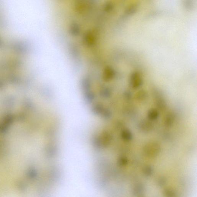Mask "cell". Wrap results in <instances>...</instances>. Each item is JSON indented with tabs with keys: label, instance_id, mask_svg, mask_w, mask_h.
<instances>
[{
	"label": "cell",
	"instance_id": "cell-4",
	"mask_svg": "<svg viewBox=\"0 0 197 197\" xmlns=\"http://www.w3.org/2000/svg\"><path fill=\"white\" fill-rule=\"evenodd\" d=\"M139 130L143 133L147 134L151 132L154 128V125L151 121L143 119L139 122L138 124Z\"/></svg>",
	"mask_w": 197,
	"mask_h": 197
},
{
	"label": "cell",
	"instance_id": "cell-2",
	"mask_svg": "<svg viewBox=\"0 0 197 197\" xmlns=\"http://www.w3.org/2000/svg\"><path fill=\"white\" fill-rule=\"evenodd\" d=\"M130 83L134 90H137L142 86L143 80L140 71H136L132 72L130 76Z\"/></svg>",
	"mask_w": 197,
	"mask_h": 197
},
{
	"label": "cell",
	"instance_id": "cell-3",
	"mask_svg": "<svg viewBox=\"0 0 197 197\" xmlns=\"http://www.w3.org/2000/svg\"><path fill=\"white\" fill-rule=\"evenodd\" d=\"M155 106L159 111H163L166 109L167 103L161 93L158 90L154 91L153 94Z\"/></svg>",
	"mask_w": 197,
	"mask_h": 197
},
{
	"label": "cell",
	"instance_id": "cell-1",
	"mask_svg": "<svg viewBox=\"0 0 197 197\" xmlns=\"http://www.w3.org/2000/svg\"><path fill=\"white\" fill-rule=\"evenodd\" d=\"M161 149V146L158 143L155 141H151L144 145L143 153L147 158H154L159 155Z\"/></svg>",
	"mask_w": 197,
	"mask_h": 197
},
{
	"label": "cell",
	"instance_id": "cell-7",
	"mask_svg": "<svg viewBox=\"0 0 197 197\" xmlns=\"http://www.w3.org/2000/svg\"><path fill=\"white\" fill-rule=\"evenodd\" d=\"M121 136L122 139L124 141L129 142L132 140L133 135L132 132L129 129H125L122 131Z\"/></svg>",
	"mask_w": 197,
	"mask_h": 197
},
{
	"label": "cell",
	"instance_id": "cell-5",
	"mask_svg": "<svg viewBox=\"0 0 197 197\" xmlns=\"http://www.w3.org/2000/svg\"><path fill=\"white\" fill-rule=\"evenodd\" d=\"M175 120L174 114L172 112L169 113L165 115L164 120V125L166 128H171L174 125Z\"/></svg>",
	"mask_w": 197,
	"mask_h": 197
},
{
	"label": "cell",
	"instance_id": "cell-9",
	"mask_svg": "<svg viewBox=\"0 0 197 197\" xmlns=\"http://www.w3.org/2000/svg\"><path fill=\"white\" fill-rule=\"evenodd\" d=\"M125 98L127 100H130L131 98L132 95L130 91H126L125 93Z\"/></svg>",
	"mask_w": 197,
	"mask_h": 197
},
{
	"label": "cell",
	"instance_id": "cell-6",
	"mask_svg": "<svg viewBox=\"0 0 197 197\" xmlns=\"http://www.w3.org/2000/svg\"><path fill=\"white\" fill-rule=\"evenodd\" d=\"M160 113L159 111L156 108H151L148 112L147 118L150 121L157 120L159 117Z\"/></svg>",
	"mask_w": 197,
	"mask_h": 197
},
{
	"label": "cell",
	"instance_id": "cell-8",
	"mask_svg": "<svg viewBox=\"0 0 197 197\" xmlns=\"http://www.w3.org/2000/svg\"><path fill=\"white\" fill-rule=\"evenodd\" d=\"M148 97L147 92L144 90H140L135 94V100L139 102H142L145 100Z\"/></svg>",
	"mask_w": 197,
	"mask_h": 197
}]
</instances>
